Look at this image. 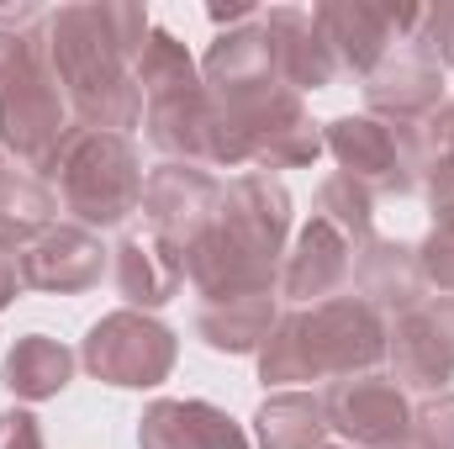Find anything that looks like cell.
<instances>
[{
	"label": "cell",
	"instance_id": "cell-1",
	"mask_svg": "<svg viewBox=\"0 0 454 449\" xmlns=\"http://www.w3.org/2000/svg\"><path fill=\"white\" fill-rule=\"evenodd\" d=\"M201 85L212 101V148L207 164L223 169H301L323 154V127L301 106V96L275 75L259 16L217 32L201 59Z\"/></svg>",
	"mask_w": 454,
	"mask_h": 449
},
{
	"label": "cell",
	"instance_id": "cell-2",
	"mask_svg": "<svg viewBox=\"0 0 454 449\" xmlns=\"http://www.w3.org/2000/svg\"><path fill=\"white\" fill-rule=\"evenodd\" d=\"M148 32H153L148 5L132 0H85L43 16L48 69L69 101L74 127L132 138V127L143 122V91L132 80V64Z\"/></svg>",
	"mask_w": 454,
	"mask_h": 449
},
{
	"label": "cell",
	"instance_id": "cell-3",
	"mask_svg": "<svg viewBox=\"0 0 454 449\" xmlns=\"http://www.w3.org/2000/svg\"><path fill=\"white\" fill-rule=\"evenodd\" d=\"M286 238H291L286 185L264 169H243L223 185L212 227L180 254L185 259V286L201 302L275 291L280 264H286Z\"/></svg>",
	"mask_w": 454,
	"mask_h": 449
},
{
	"label": "cell",
	"instance_id": "cell-4",
	"mask_svg": "<svg viewBox=\"0 0 454 449\" xmlns=\"http://www.w3.org/2000/svg\"><path fill=\"white\" fill-rule=\"evenodd\" d=\"M386 359V318L359 296H328L317 307L286 312L264 349H259V381L264 386H296V381H343L364 375Z\"/></svg>",
	"mask_w": 454,
	"mask_h": 449
},
{
	"label": "cell",
	"instance_id": "cell-5",
	"mask_svg": "<svg viewBox=\"0 0 454 449\" xmlns=\"http://www.w3.org/2000/svg\"><path fill=\"white\" fill-rule=\"evenodd\" d=\"M69 132L74 116L48 69L43 32H0V154L48 180Z\"/></svg>",
	"mask_w": 454,
	"mask_h": 449
},
{
	"label": "cell",
	"instance_id": "cell-6",
	"mask_svg": "<svg viewBox=\"0 0 454 449\" xmlns=\"http://www.w3.org/2000/svg\"><path fill=\"white\" fill-rule=\"evenodd\" d=\"M53 180V201L69 212V223L106 232L121 227L143 207V154L132 138L121 132H96V127H74L48 169Z\"/></svg>",
	"mask_w": 454,
	"mask_h": 449
},
{
	"label": "cell",
	"instance_id": "cell-7",
	"mask_svg": "<svg viewBox=\"0 0 454 449\" xmlns=\"http://www.w3.org/2000/svg\"><path fill=\"white\" fill-rule=\"evenodd\" d=\"M423 127V122H418ZM407 122L380 116H333L323 127V148L343 164L348 180H359L375 201L380 196H412L423 191V132Z\"/></svg>",
	"mask_w": 454,
	"mask_h": 449
},
{
	"label": "cell",
	"instance_id": "cell-8",
	"mask_svg": "<svg viewBox=\"0 0 454 449\" xmlns=\"http://www.w3.org/2000/svg\"><path fill=\"white\" fill-rule=\"evenodd\" d=\"M180 359V338L169 334L153 312H106L101 323H90V334L80 343V365L106 381L116 391H148L164 386L169 370Z\"/></svg>",
	"mask_w": 454,
	"mask_h": 449
},
{
	"label": "cell",
	"instance_id": "cell-9",
	"mask_svg": "<svg viewBox=\"0 0 454 449\" xmlns=\"http://www.w3.org/2000/svg\"><path fill=\"white\" fill-rule=\"evenodd\" d=\"M333 59H339V75L348 80H370L412 32H418V16L423 5H370V0H323L312 5Z\"/></svg>",
	"mask_w": 454,
	"mask_h": 449
},
{
	"label": "cell",
	"instance_id": "cell-10",
	"mask_svg": "<svg viewBox=\"0 0 454 449\" xmlns=\"http://www.w3.org/2000/svg\"><path fill=\"white\" fill-rule=\"evenodd\" d=\"M323 413H328V434H343L348 449H391L412 439V402L380 370L328 381Z\"/></svg>",
	"mask_w": 454,
	"mask_h": 449
},
{
	"label": "cell",
	"instance_id": "cell-11",
	"mask_svg": "<svg viewBox=\"0 0 454 449\" xmlns=\"http://www.w3.org/2000/svg\"><path fill=\"white\" fill-rule=\"evenodd\" d=\"M217 196H223V180H212L201 164H153L148 180H143V217L153 227V238H164L169 248H191L212 217H217Z\"/></svg>",
	"mask_w": 454,
	"mask_h": 449
},
{
	"label": "cell",
	"instance_id": "cell-12",
	"mask_svg": "<svg viewBox=\"0 0 454 449\" xmlns=\"http://www.w3.org/2000/svg\"><path fill=\"white\" fill-rule=\"evenodd\" d=\"M16 259H21V286L48 291V296H80V291L101 286V275L112 270V259L101 248V232H90L80 223H53Z\"/></svg>",
	"mask_w": 454,
	"mask_h": 449
},
{
	"label": "cell",
	"instance_id": "cell-13",
	"mask_svg": "<svg viewBox=\"0 0 454 449\" xmlns=\"http://www.w3.org/2000/svg\"><path fill=\"white\" fill-rule=\"evenodd\" d=\"M259 32H264V48H270V64L275 75L301 96V91H328L339 80V59L317 27V16L307 5H275V11H259Z\"/></svg>",
	"mask_w": 454,
	"mask_h": 449
},
{
	"label": "cell",
	"instance_id": "cell-14",
	"mask_svg": "<svg viewBox=\"0 0 454 449\" xmlns=\"http://www.w3.org/2000/svg\"><path fill=\"white\" fill-rule=\"evenodd\" d=\"M348 296L370 302L386 323L412 312V307H423L428 286H423V270H418V243L364 238L354 248V264H348Z\"/></svg>",
	"mask_w": 454,
	"mask_h": 449
},
{
	"label": "cell",
	"instance_id": "cell-15",
	"mask_svg": "<svg viewBox=\"0 0 454 449\" xmlns=\"http://www.w3.org/2000/svg\"><path fill=\"white\" fill-rule=\"evenodd\" d=\"M364 106H370V116H380V122L418 127V122H428V116L444 106V69L428 53H418L412 43H402L364 80Z\"/></svg>",
	"mask_w": 454,
	"mask_h": 449
},
{
	"label": "cell",
	"instance_id": "cell-16",
	"mask_svg": "<svg viewBox=\"0 0 454 449\" xmlns=\"http://www.w3.org/2000/svg\"><path fill=\"white\" fill-rule=\"evenodd\" d=\"M137 449H248V434L212 402L159 397L137 418Z\"/></svg>",
	"mask_w": 454,
	"mask_h": 449
},
{
	"label": "cell",
	"instance_id": "cell-17",
	"mask_svg": "<svg viewBox=\"0 0 454 449\" xmlns=\"http://www.w3.org/2000/svg\"><path fill=\"white\" fill-rule=\"evenodd\" d=\"M348 264H354V243L312 217L296 232V243H291V254L280 264V291L291 302H301V307H317V302L348 291Z\"/></svg>",
	"mask_w": 454,
	"mask_h": 449
},
{
	"label": "cell",
	"instance_id": "cell-18",
	"mask_svg": "<svg viewBox=\"0 0 454 449\" xmlns=\"http://www.w3.org/2000/svg\"><path fill=\"white\" fill-rule=\"evenodd\" d=\"M112 286L132 312H159L185 291V259L164 238H121L112 248Z\"/></svg>",
	"mask_w": 454,
	"mask_h": 449
},
{
	"label": "cell",
	"instance_id": "cell-19",
	"mask_svg": "<svg viewBox=\"0 0 454 449\" xmlns=\"http://www.w3.org/2000/svg\"><path fill=\"white\" fill-rule=\"evenodd\" d=\"M143 132L169 164H207V148H212L207 85H185V91L143 101Z\"/></svg>",
	"mask_w": 454,
	"mask_h": 449
},
{
	"label": "cell",
	"instance_id": "cell-20",
	"mask_svg": "<svg viewBox=\"0 0 454 449\" xmlns=\"http://www.w3.org/2000/svg\"><path fill=\"white\" fill-rule=\"evenodd\" d=\"M386 359H391V381L402 391H423V397H439L454 381V359L450 349L439 343L434 323L423 307L402 312L386 323Z\"/></svg>",
	"mask_w": 454,
	"mask_h": 449
},
{
	"label": "cell",
	"instance_id": "cell-21",
	"mask_svg": "<svg viewBox=\"0 0 454 449\" xmlns=\"http://www.w3.org/2000/svg\"><path fill=\"white\" fill-rule=\"evenodd\" d=\"M280 323L275 291H248V296H217L196 307V338L212 354H259L270 328Z\"/></svg>",
	"mask_w": 454,
	"mask_h": 449
},
{
	"label": "cell",
	"instance_id": "cell-22",
	"mask_svg": "<svg viewBox=\"0 0 454 449\" xmlns=\"http://www.w3.org/2000/svg\"><path fill=\"white\" fill-rule=\"evenodd\" d=\"M74 365H80V354L69 343H59L48 334H21L5 349L0 375H5V391L16 402H48L74 381Z\"/></svg>",
	"mask_w": 454,
	"mask_h": 449
},
{
	"label": "cell",
	"instance_id": "cell-23",
	"mask_svg": "<svg viewBox=\"0 0 454 449\" xmlns=\"http://www.w3.org/2000/svg\"><path fill=\"white\" fill-rule=\"evenodd\" d=\"M53 212H59L53 185L21 169L16 159H0V243L21 254L37 232L53 227Z\"/></svg>",
	"mask_w": 454,
	"mask_h": 449
},
{
	"label": "cell",
	"instance_id": "cell-24",
	"mask_svg": "<svg viewBox=\"0 0 454 449\" xmlns=\"http://www.w3.org/2000/svg\"><path fill=\"white\" fill-rule=\"evenodd\" d=\"M259 449H323L328 445V413L312 391H275L254 413Z\"/></svg>",
	"mask_w": 454,
	"mask_h": 449
},
{
	"label": "cell",
	"instance_id": "cell-25",
	"mask_svg": "<svg viewBox=\"0 0 454 449\" xmlns=\"http://www.w3.org/2000/svg\"><path fill=\"white\" fill-rule=\"evenodd\" d=\"M132 80H137L143 101H153V96H169V91L201 85V69H196V59L185 53V43H180L175 32L153 27L148 43H143V53H137V64H132Z\"/></svg>",
	"mask_w": 454,
	"mask_h": 449
},
{
	"label": "cell",
	"instance_id": "cell-26",
	"mask_svg": "<svg viewBox=\"0 0 454 449\" xmlns=\"http://www.w3.org/2000/svg\"><path fill=\"white\" fill-rule=\"evenodd\" d=\"M418 132H423V164H428L423 191H428L434 223H450L454 217V101H444Z\"/></svg>",
	"mask_w": 454,
	"mask_h": 449
},
{
	"label": "cell",
	"instance_id": "cell-27",
	"mask_svg": "<svg viewBox=\"0 0 454 449\" xmlns=\"http://www.w3.org/2000/svg\"><path fill=\"white\" fill-rule=\"evenodd\" d=\"M312 217L328 223L339 238H348V243L359 248L364 238H375V196H370L359 180H348V175L339 169V175H328V180L317 185Z\"/></svg>",
	"mask_w": 454,
	"mask_h": 449
},
{
	"label": "cell",
	"instance_id": "cell-28",
	"mask_svg": "<svg viewBox=\"0 0 454 449\" xmlns=\"http://www.w3.org/2000/svg\"><path fill=\"white\" fill-rule=\"evenodd\" d=\"M418 270H423V286L454 296V217L450 223H434V232L418 243Z\"/></svg>",
	"mask_w": 454,
	"mask_h": 449
},
{
	"label": "cell",
	"instance_id": "cell-29",
	"mask_svg": "<svg viewBox=\"0 0 454 449\" xmlns=\"http://www.w3.org/2000/svg\"><path fill=\"white\" fill-rule=\"evenodd\" d=\"M412 445L418 449H454V391L423 397V407H412Z\"/></svg>",
	"mask_w": 454,
	"mask_h": 449
},
{
	"label": "cell",
	"instance_id": "cell-30",
	"mask_svg": "<svg viewBox=\"0 0 454 449\" xmlns=\"http://www.w3.org/2000/svg\"><path fill=\"white\" fill-rule=\"evenodd\" d=\"M418 53H428L439 69H454V5H423L418 32L407 37Z\"/></svg>",
	"mask_w": 454,
	"mask_h": 449
},
{
	"label": "cell",
	"instance_id": "cell-31",
	"mask_svg": "<svg viewBox=\"0 0 454 449\" xmlns=\"http://www.w3.org/2000/svg\"><path fill=\"white\" fill-rule=\"evenodd\" d=\"M0 449H48L43 445V429L27 407H11L0 413Z\"/></svg>",
	"mask_w": 454,
	"mask_h": 449
},
{
	"label": "cell",
	"instance_id": "cell-32",
	"mask_svg": "<svg viewBox=\"0 0 454 449\" xmlns=\"http://www.w3.org/2000/svg\"><path fill=\"white\" fill-rule=\"evenodd\" d=\"M423 312H428V323H434L439 343L450 349V359H454V296H428V302H423Z\"/></svg>",
	"mask_w": 454,
	"mask_h": 449
},
{
	"label": "cell",
	"instance_id": "cell-33",
	"mask_svg": "<svg viewBox=\"0 0 454 449\" xmlns=\"http://www.w3.org/2000/svg\"><path fill=\"white\" fill-rule=\"evenodd\" d=\"M16 291H21V259H16V248L0 243V312L16 302Z\"/></svg>",
	"mask_w": 454,
	"mask_h": 449
},
{
	"label": "cell",
	"instance_id": "cell-34",
	"mask_svg": "<svg viewBox=\"0 0 454 449\" xmlns=\"http://www.w3.org/2000/svg\"><path fill=\"white\" fill-rule=\"evenodd\" d=\"M391 449H418V445H412V439H402V445H391Z\"/></svg>",
	"mask_w": 454,
	"mask_h": 449
},
{
	"label": "cell",
	"instance_id": "cell-35",
	"mask_svg": "<svg viewBox=\"0 0 454 449\" xmlns=\"http://www.w3.org/2000/svg\"><path fill=\"white\" fill-rule=\"evenodd\" d=\"M323 449H348V445H323Z\"/></svg>",
	"mask_w": 454,
	"mask_h": 449
}]
</instances>
